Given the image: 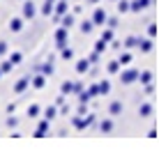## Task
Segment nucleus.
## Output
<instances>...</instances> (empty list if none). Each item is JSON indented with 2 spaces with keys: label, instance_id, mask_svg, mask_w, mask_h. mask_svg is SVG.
Instances as JSON below:
<instances>
[{
  "label": "nucleus",
  "instance_id": "nucleus-1",
  "mask_svg": "<svg viewBox=\"0 0 159 154\" xmlns=\"http://www.w3.org/2000/svg\"><path fill=\"white\" fill-rule=\"evenodd\" d=\"M95 120H97V117H95L92 113H88L85 117H83V115H74V117H72V124H74V129L83 131V129H88V126L95 124Z\"/></svg>",
  "mask_w": 159,
  "mask_h": 154
},
{
  "label": "nucleus",
  "instance_id": "nucleus-2",
  "mask_svg": "<svg viewBox=\"0 0 159 154\" xmlns=\"http://www.w3.org/2000/svg\"><path fill=\"white\" fill-rule=\"evenodd\" d=\"M106 21H108V14H106L104 7H97L95 12H92V23H95V28H104Z\"/></svg>",
  "mask_w": 159,
  "mask_h": 154
},
{
  "label": "nucleus",
  "instance_id": "nucleus-3",
  "mask_svg": "<svg viewBox=\"0 0 159 154\" xmlns=\"http://www.w3.org/2000/svg\"><path fill=\"white\" fill-rule=\"evenodd\" d=\"M69 42V28H65V25H60V28L56 30V46L58 48H65Z\"/></svg>",
  "mask_w": 159,
  "mask_h": 154
},
{
  "label": "nucleus",
  "instance_id": "nucleus-4",
  "mask_svg": "<svg viewBox=\"0 0 159 154\" xmlns=\"http://www.w3.org/2000/svg\"><path fill=\"white\" fill-rule=\"evenodd\" d=\"M139 76H141L139 69H125L122 74H120V83L129 85V83H134V81H139Z\"/></svg>",
  "mask_w": 159,
  "mask_h": 154
},
{
  "label": "nucleus",
  "instance_id": "nucleus-5",
  "mask_svg": "<svg viewBox=\"0 0 159 154\" xmlns=\"http://www.w3.org/2000/svg\"><path fill=\"white\" fill-rule=\"evenodd\" d=\"M69 0H58L56 2V12H53V21L56 23H60V19H62V14H67L69 12Z\"/></svg>",
  "mask_w": 159,
  "mask_h": 154
},
{
  "label": "nucleus",
  "instance_id": "nucleus-6",
  "mask_svg": "<svg viewBox=\"0 0 159 154\" xmlns=\"http://www.w3.org/2000/svg\"><path fill=\"white\" fill-rule=\"evenodd\" d=\"M28 85H32V76L30 74L28 76H21V78L16 81V83H14V92H16V95H21V92L28 90Z\"/></svg>",
  "mask_w": 159,
  "mask_h": 154
},
{
  "label": "nucleus",
  "instance_id": "nucleus-7",
  "mask_svg": "<svg viewBox=\"0 0 159 154\" xmlns=\"http://www.w3.org/2000/svg\"><path fill=\"white\" fill-rule=\"evenodd\" d=\"M35 14H37V7H35V2H32V0H25V2H23V12H21V16H23V19L25 21H32V19H35Z\"/></svg>",
  "mask_w": 159,
  "mask_h": 154
},
{
  "label": "nucleus",
  "instance_id": "nucleus-8",
  "mask_svg": "<svg viewBox=\"0 0 159 154\" xmlns=\"http://www.w3.org/2000/svg\"><path fill=\"white\" fill-rule=\"evenodd\" d=\"M48 126H51V120L44 117L42 122L37 124V129H35V138H44V136H46V131H48Z\"/></svg>",
  "mask_w": 159,
  "mask_h": 154
},
{
  "label": "nucleus",
  "instance_id": "nucleus-9",
  "mask_svg": "<svg viewBox=\"0 0 159 154\" xmlns=\"http://www.w3.org/2000/svg\"><path fill=\"white\" fill-rule=\"evenodd\" d=\"M44 85H46V74H42V71H37V74L32 76V87H35V90H42Z\"/></svg>",
  "mask_w": 159,
  "mask_h": 154
},
{
  "label": "nucleus",
  "instance_id": "nucleus-10",
  "mask_svg": "<svg viewBox=\"0 0 159 154\" xmlns=\"http://www.w3.org/2000/svg\"><path fill=\"white\" fill-rule=\"evenodd\" d=\"M23 16H14V19H9V30L12 32H21L23 30Z\"/></svg>",
  "mask_w": 159,
  "mask_h": 154
},
{
  "label": "nucleus",
  "instance_id": "nucleus-11",
  "mask_svg": "<svg viewBox=\"0 0 159 154\" xmlns=\"http://www.w3.org/2000/svg\"><path fill=\"white\" fill-rule=\"evenodd\" d=\"M152 5V0H131V12H143Z\"/></svg>",
  "mask_w": 159,
  "mask_h": 154
},
{
  "label": "nucleus",
  "instance_id": "nucleus-12",
  "mask_svg": "<svg viewBox=\"0 0 159 154\" xmlns=\"http://www.w3.org/2000/svg\"><path fill=\"white\" fill-rule=\"evenodd\" d=\"M90 67H92V62H90L88 58L79 60V62H76V74H88V71H90Z\"/></svg>",
  "mask_w": 159,
  "mask_h": 154
},
{
  "label": "nucleus",
  "instance_id": "nucleus-13",
  "mask_svg": "<svg viewBox=\"0 0 159 154\" xmlns=\"http://www.w3.org/2000/svg\"><path fill=\"white\" fill-rule=\"evenodd\" d=\"M74 21H76V14H74V12H67V14H62V19H60V23H58V25L72 28V25H74Z\"/></svg>",
  "mask_w": 159,
  "mask_h": 154
},
{
  "label": "nucleus",
  "instance_id": "nucleus-14",
  "mask_svg": "<svg viewBox=\"0 0 159 154\" xmlns=\"http://www.w3.org/2000/svg\"><path fill=\"white\" fill-rule=\"evenodd\" d=\"M58 106H56V103H53V106H48V108H44V117H46V120H56L58 117Z\"/></svg>",
  "mask_w": 159,
  "mask_h": 154
},
{
  "label": "nucleus",
  "instance_id": "nucleus-15",
  "mask_svg": "<svg viewBox=\"0 0 159 154\" xmlns=\"http://www.w3.org/2000/svg\"><path fill=\"white\" fill-rule=\"evenodd\" d=\"M37 71H42V74H46V76H51L53 74V62H51V58H48V62H44L39 64V67H35Z\"/></svg>",
  "mask_w": 159,
  "mask_h": 154
},
{
  "label": "nucleus",
  "instance_id": "nucleus-16",
  "mask_svg": "<svg viewBox=\"0 0 159 154\" xmlns=\"http://www.w3.org/2000/svg\"><path fill=\"white\" fill-rule=\"evenodd\" d=\"M125 111V106H122V101H113L111 106H108V115H120Z\"/></svg>",
  "mask_w": 159,
  "mask_h": 154
},
{
  "label": "nucleus",
  "instance_id": "nucleus-17",
  "mask_svg": "<svg viewBox=\"0 0 159 154\" xmlns=\"http://www.w3.org/2000/svg\"><path fill=\"white\" fill-rule=\"evenodd\" d=\"M139 115L141 117H150L152 115V103H141L139 106Z\"/></svg>",
  "mask_w": 159,
  "mask_h": 154
},
{
  "label": "nucleus",
  "instance_id": "nucleus-18",
  "mask_svg": "<svg viewBox=\"0 0 159 154\" xmlns=\"http://www.w3.org/2000/svg\"><path fill=\"white\" fill-rule=\"evenodd\" d=\"M99 131L102 134H111L113 131V120H102L99 122Z\"/></svg>",
  "mask_w": 159,
  "mask_h": 154
},
{
  "label": "nucleus",
  "instance_id": "nucleus-19",
  "mask_svg": "<svg viewBox=\"0 0 159 154\" xmlns=\"http://www.w3.org/2000/svg\"><path fill=\"white\" fill-rule=\"evenodd\" d=\"M79 30L83 32V35H90V32L95 30V23H92V19H90V21H83V23L79 25Z\"/></svg>",
  "mask_w": 159,
  "mask_h": 154
},
{
  "label": "nucleus",
  "instance_id": "nucleus-20",
  "mask_svg": "<svg viewBox=\"0 0 159 154\" xmlns=\"http://www.w3.org/2000/svg\"><path fill=\"white\" fill-rule=\"evenodd\" d=\"M60 92H62V95H74V83H72V81H65V83L62 85H60Z\"/></svg>",
  "mask_w": 159,
  "mask_h": 154
},
{
  "label": "nucleus",
  "instance_id": "nucleus-21",
  "mask_svg": "<svg viewBox=\"0 0 159 154\" xmlns=\"http://www.w3.org/2000/svg\"><path fill=\"white\" fill-rule=\"evenodd\" d=\"M118 12H120V14L131 12V2H129V0H118Z\"/></svg>",
  "mask_w": 159,
  "mask_h": 154
},
{
  "label": "nucleus",
  "instance_id": "nucleus-22",
  "mask_svg": "<svg viewBox=\"0 0 159 154\" xmlns=\"http://www.w3.org/2000/svg\"><path fill=\"white\" fill-rule=\"evenodd\" d=\"M139 48H141L143 53H150V51H152V39H141V42H139Z\"/></svg>",
  "mask_w": 159,
  "mask_h": 154
},
{
  "label": "nucleus",
  "instance_id": "nucleus-23",
  "mask_svg": "<svg viewBox=\"0 0 159 154\" xmlns=\"http://www.w3.org/2000/svg\"><path fill=\"white\" fill-rule=\"evenodd\" d=\"M60 55H62V60H65V62H69V60L74 58V51H72L69 46H65V48H60Z\"/></svg>",
  "mask_w": 159,
  "mask_h": 154
},
{
  "label": "nucleus",
  "instance_id": "nucleus-24",
  "mask_svg": "<svg viewBox=\"0 0 159 154\" xmlns=\"http://www.w3.org/2000/svg\"><path fill=\"white\" fill-rule=\"evenodd\" d=\"M139 81H141L143 85H150V83H152V71H141Z\"/></svg>",
  "mask_w": 159,
  "mask_h": 154
},
{
  "label": "nucleus",
  "instance_id": "nucleus-25",
  "mask_svg": "<svg viewBox=\"0 0 159 154\" xmlns=\"http://www.w3.org/2000/svg\"><path fill=\"white\" fill-rule=\"evenodd\" d=\"M120 67H122V64H120V60H113V62L106 64V71H108V74H118Z\"/></svg>",
  "mask_w": 159,
  "mask_h": 154
},
{
  "label": "nucleus",
  "instance_id": "nucleus-26",
  "mask_svg": "<svg viewBox=\"0 0 159 154\" xmlns=\"http://www.w3.org/2000/svg\"><path fill=\"white\" fill-rule=\"evenodd\" d=\"M39 113H42V108L37 106V103H30V106H28V117H30V120H32V117H37Z\"/></svg>",
  "mask_w": 159,
  "mask_h": 154
},
{
  "label": "nucleus",
  "instance_id": "nucleus-27",
  "mask_svg": "<svg viewBox=\"0 0 159 154\" xmlns=\"http://www.w3.org/2000/svg\"><path fill=\"white\" fill-rule=\"evenodd\" d=\"M14 67H16V64L12 62V60H5V62L0 64V69H2V74H9V71H12Z\"/></svg>",
  "mask_w": 159,
  "mask_h": 154
},
{
  "label": "nucleus",
  "instance_id": "nucleus-28",
  "mask_svg": "<svg viewBox=\"0 0 159 154\" xmlns=\"http://www.w3.org/2000/svg\"><path fill=\"white\" fill-rule=\"evenodd\" d=\"M139 37H127V39H125V48H134V46H139Z\"/></svg>",
  "mask_w": 159,
  "mask_h": 154
},
{
  "label": "nucleus",
  "instance_id": "nucleus-29",
  "mask_svg": "<svg viewBox=\"0 0 159 154\" xmlns=\"http://www.w3.org/2000/svg\"><path fill=\"white\" fill-rule=\"evenodd\" d=\"M99 92H102V95H108V92H111V83H108L106 78L99 81Z\"/></svg>",
  "mask_w": 159,
  "mask_h": 154
},
{
  "label": "nucleus",
  "instance_id": "nucleus-30",
  "mask_svg": "<svg viewBox=\"0 0 159 154\" xmlns=\"http://www.w3.org/2000/svg\"><path fill=\"white\" fill-rule=\"evenodd\" d=\"M106 48H108V42H104L102 37H99V39H97V44H95V51H99V53H104V51H106Z\"/></svg>",
  "mask_w": 159,
  "mask_h": 154
},
{
  "label": "nucleus",
  "instance_id": "nucleus-31",
  "mask_svg": "<svg viewBox=\"0 0 159 154\" xmlns=\"http://www.w3.org/2000/svg\"><path fill=\"white\" fill-rule=\"evenodd\" d=\"M118 60H120V64H122V67H125V64H129V62H131V60H134V58H131V53H127V51H125V53H122V55H120Z\"/></svg>",
  "mask_w": 159,
  "mask_h": 154
},
{
  "label": "nucleus",
  "instance_id": "nucleus-32",
  "mask_svg": "<svg viewBox=\"0 0 159 154\" xmlns=\"http://www.w3.org/2000/svg\"><path fill=\"white\" fill-rule=\"evenodd\" d=\"M102 39H104V42H113V28H106V30H104V32H102Z\"/></svg>",
  "mask_w": 159,
  "mask_h": 154
},
{
  "label": "nucleus",
  "instance_id": "nucleus-33",
  "mask_svg": "<svg viewBox=\"0 0 159 154\" xmlns=\"http://www.w3.org/2000/svg\"><path fill=\"white\" fill-rule=\"evenodd\" d=\"M90 99H92V97H90V92H88V90L79 92V101H81V103H88V101H90Z\"/></svg>",
  "mask_w": 159,
  "mask_h": 154
},
{
  "label": "nucleus",
  "instance_id": "nucleus-34",
  "mask_svg": "<svg viewBox=\"0 0 159 154\" xmlns=\"http://www.w3.org/2000/svg\"><path fill=\"white\" fill-rule=\"evenodd\" d=\"M88 92H90V97H99V95H102V92H99V83L90 85V87H88Z\"/></svg>",
  "mask_w": 159,
  "mask_h": 154
},
{
  "label": "nucleus",
  "instance_id": "nucleus-35",
  "mask_svg": "<svg viewBox=\"0 0 159 154\" xmlns=\"http://www.w3.org/2000/svg\"><path fill=\"white\" fill-rule=\"evenodd\" d=\"M99 58H102V53H99V51H92L90 55H88V60H90L92 64H97V62H99Z\"/></svg>",
  "mask_w": 159,
  "mask_h": 154
},
{
  "label": "nucleus",
  "instance_id": "nucleus-36",
  "mask_svg": "<svg viewBox=\"0 0 159 154\" xmlns=\"http://www.w3.org/2000/svg\"><path fill=\"white\" fill-rule=\"evenodd\" d=\"M9 60H12V62H14V64H21V60H23V55H21V53H19V51H14V53H12V55H9Z\"/></svg>",
  "mask_w": 159,
  "mask_h": 154
},
{
  "label": "nucleus",
  "instance_id": "nucleus-37",
  "mask_svg": "<svg viewBox=\"0 0 159 154\" xmlns=\"http://www.w3.org/2000/svg\"><path fill=\"white\" fill-rule=\"evenodd\" d=\"M76 115H88V103L79 101V108H76Z\"/></svg>",
  "mask_w": 159,
  "mask_h": 154
},
{
  "label": "nucleus",
  "instance_id": "nucleus-38",
  "mask_svg": "<svg viewBox=\"0 0 159 154\" xmlns=\"http://www.w3.org/2000/svg\"><path fill=\"white\" fill-rule=\"evenodd\" d=\"M106 25H108V28H118V19H116V16H108Z\"/></svg>",
  "mask_w": 159,
  "mask_h": 154
},
{
  "label": "nucleus",
  "instance_id": "nucleus-39",
  "mask_svg": "<svg viewBox=\"0 0 159 154\" xmlns=\"http://www.w3.org/2000/svg\"><path fill=\"white\" fill-rule=\"evenodd\" d=\"M16 124H19V120H16V117H12V115H9V117H7V126H9V129H14Z\"/></svg>",
  "mask_w": 159,
  "mask_h": 154
},
{
  "label": "nucleus",
  "instance_id": "nucleus-40",
  "mask_svg": "<svg viewBox=\"0 0 159 154\" xmlns=\"http://www.w3.org/2000/svg\"><path fill=\"white\" fill-rule=\"evenodd\" d=\"M148 35H150V37H155V35H157V25H155V23L148 25Z\"/></svg>",
  "mask_w": 159,
  "mask_h": 154
},
{
  "label": "nucleus",
  "instance_id": "nucleus-41",
  "mask_svg": "<svg viewBox=\"0 0 159 154\" xmlns=\"http://www.w3.org/2000/svg\"><path fill=\"white\" fill-rule=\"evenodd\" d=\"M7 53V42H0V55H5Z\"/></svg>",
  "mask_w": 159,
  "mask_h": 154
},
{
  "label": "nucleus",
  "instance_id": "nucleus-42",
  "mask_svg": "<svg viewBox=\"0 0 159 154\" xmlns=\"http://www.w3.org/2000/svg\"><path fill=\"white\" fill-rule=\"evenodd\" d=\"M79 92H83V85H81V83H74V95H79Z\"/></svg>",
  "mask_w": 159,
  "mask_h": 154
},
{
  "label": "nucleus",
  "instance_id": "nucleus-43",
  "mask_svg": "<svg viewBox=\"0 0 159 154\" xmlns=\"http://www.w3.org/2000/svg\"><path fill=\"white\" fill-rule=\"evenodd\" d=\"M14 111H16V103H9V106H7V113H9V115H12Z\"/></svg>",
  "mask_w": 159,
  "mask_h": 154
},
{
  "label": "nucleus",
  "instance_id": "nucleus-44",
  "mask_svg": "<svg viewBox=\"0 0 159 154\" xmlns=\"http://www.w3.org/2000/svg\"><path fill=\"white\" fill-rule=\"evenodd\" d=\"M44 2H46V5H53V7H56V2H58V0H44Z\"/></svg>",
  "mask_w": 159,
  "mask_h": 154
},
{
  "label": "nucleus",
  "instance_id": "nucleus-45",
  "mask_svg": "<svg viewBox=\"0 0 159 154\" xmlns=\"http://www.w3.org/2000/svg\"><path fill=\"white\" fill-rule=\"evenodd\" d=\"M85 2H88V5H97L99 0H85Z\"/></svg>",
  "mask_w": 159,
  "mask_h": 154
},
{
  "label": "nucleus",
  "instance_id": "nucleus-46",
  "mask_svg": "<svg viewBox=\"0 0 159 154\" xmlns=\"http://www.w3.org/2000/svg\"><path fill=\"white\" fill-rule=\"evenodd\" d=\"M0 76H2V69H0Z\"/></svg>",
  "mask_w": 159,
  "mask_h": 154
},
{
  "label": "nucleus",
  "instance_id": "nucleus-47",
  "mask_svg": "<svg viewBox=\"0 0 159 154\" xmlns=\"http://www.w3.org/2000/svg\"><path fill=\"white\" fill-rule=\"evenodd\" d=\"M113 2H118V0H113Z\"/></svg>",
  "mask_w": 159,
  "mask_h": 154
}]
</instances>
